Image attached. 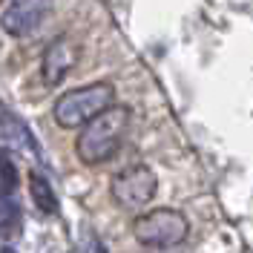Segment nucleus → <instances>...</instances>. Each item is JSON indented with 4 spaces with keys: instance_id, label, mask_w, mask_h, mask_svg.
<instances>
[{
    "instance_id": "obj_1",
    "label": "nucleus",
    "mask_w": 253,
    "mask_h": 253,
    "mask_svg": "<svg viewBox=\"0 0 253 253\" xmlns=\"http://www.w3.org/2000/svg\"><path fill=\"white\" fill-rule=\"evenodd\" d=\"M129 110L121 104H110L107 110H101L95 118H89L81 126V135L75 138V156L86 164V167H98L107 164L115 153L121 150L129 129Z\"/></svg>"
},
{
    "instance_id": "obj_2",
    "label": "nucleus",
    "mask_w": 253,
    "mask_h": 253,
    "mask_svg": "<svg viewBox=\"0 0 253 253\" xmlns=\"http://www.w3.org/2000/svg\"><path fill=\"white\" fill-rule=\"evenodd\" d=\"M110 104H115V86L107 81H98V84H86L61 95L52 107V115H55V124L63 129H81Z\"/></svg>"
},
{
    "instance_id": "obj_3",
    "label": "nucleus",
    "mask_w": 253,
    "mask_h": 253,
    "mask_svg": "<svg viewBox=\"0 0 253 253\" xmlns=\"http://www.w3.org/2000/svg\"><path fill=\"white\" fill-rule=\"evenodd\" d=\"M132 233L144 248L167 251V248H178L190 236V221L184 213H178L173 207H158V210H150L135 219Z\"/></svg>"
},
{
    "instance_id": "obj_4",
    "label": "nucleus",
    "mask_w": 253,
    "mask_h": 253,
    "mask_svg": "<svg viewBox=\"0 0 253 253\" xmlns=\"http://www.w3.org/2000/svg\"><path fill=\"white\" fill-rule=\"evenodd\" d=\"M110 190L118 207H124L129 213H138L156 199L158 178L147 164H132L129 170H124V173H118L112 178Z\"/></svg>"
},
{
    "instance_id": "obj_5",
    "label": "nucleus",
    "mask_w": 253,
    "mask_h": 253,
    "mask_svg": "<svg viewBox=\"0 0 253 253\" xmlns=\"http://www.w3.org/2000/svg\"><path fill=\"white\" fill-rule=\"evenodd\" d=\"M55 0H9L0 12V26L12 38H26L43 26V20L52 15Z\"/></svg>"
},
{
    "instance_id": "obj_6",
    "label": "nucleus",
    "mask_w": 253,
    "mask_h": 253,
    "mask_svg": "<svg viewBox=\"0 0 253 253\" xmlns=\"http://www.w3.org/2000/svg\"><path fill=\"white\" fill-rule=\"evenodd\" d=\"M78 63V43L69 38V35H58L46 49H43V58H41V75L46 86H58L72 66Z\"/></svg>"
},
{
    "instance_id": "obj_7",
    "label": "nucleus",
    "mask_w": 253,
    "mask_h": 253,
    "mask_svg": "<svg viewBox=\"0 0 253 253\" xmlns=\"http://www.w3.org/2000/svg\"><path fill=\"white\" fill-rule=\"evenodd\" d=\"M29 199H32V205L38 207V213L58 216V196H55V190L49 184V178L41 175L38 170L29 173Z\"/></svg>"
},
{
    "instance_id": "obj_8",
    "label": "nucleus",
    "mask_w": 253,
    "mask_h": 253,
    "mask_svg": "<svg viewBox=\"0 0 253 253\" xmlns=\"http://www.w3.org/2000/svg\"><path fill=\"white\" fill-rule=\"evenodd\" d=\"M20 221H23V216H20V205H17L15 193H0V236L6 242L17 239Z\"/></svg>"
},
{
    "instance_id": "obj_9",
    "label": "nucleus",
    "mask_w": 253,
    "mask_h": 253,
    "mask_svg": "<svg viewBox=\"0 0 253 253\" xmlns=\"http://www.w3.org/2000/svg\"><path fill=\"white\" fill-rule=\"evenodd\" d=\"M17 187V167L12 156L0 147V193H15Z\"/></svg>"
},
{
    "instance_id": "obj_10",
    "label": "nucleus",
    "mask_w": 253,
    "mask_h": 253,
    "mask_svg": "<svg viewBox=\"0 0 253 253\" xmlns=\"http://www.w3.org/2000/svg\"><path fill=\"white\" fill-rule=\"evenodd\" d=\"M81 253H107V251L101 248V242H86V248H84Z\"/></svg>"
},
{
    "instance_id": "obj_11",
    "label": "nucleus",
    "mask_w": 253,
    "mask_h": 253,
    "mask_svg": "<svg viewBox=\"0 0 253 253\" xmlns=\"http://www.w3.org/2000/svg\"><path fill=\"white\" fill-rule=\"evenodd\" d=\"M0 253H15V248H9V245H3V248H0Z\"/></svg>"
},
{
    "instance_id": "obj_12",
    "label": "nucleus",
    "mask_w": 253,
    "mask_h": 253,
    "mask_svg": "<svg viewBox=\"0 0 253 253\" xmlns=\"http://www.w3.org/2000/svg\"><path fill=\"white\" fill-rule=\"evenodd\" d=\"M69 253H81V251H69Z\"/></svg>"
}]
</instances>
